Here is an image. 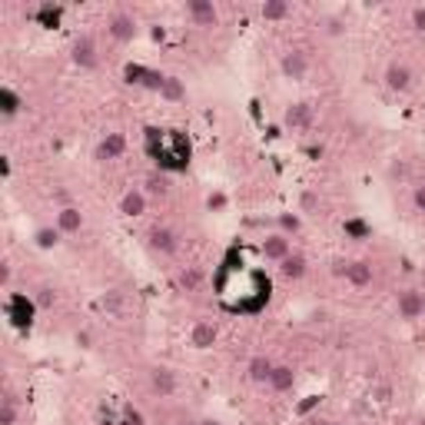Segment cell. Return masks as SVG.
I'll use <instances>...</instances> for the list:
<instances>
[{
    "label": "cell",
    "instance_id": "6da1fadb",
    "mask_svg": "<svg viewBox=\"0 0 425 425\" xmlns=\"http://www.w3.org/2000/svg\"><path fill=\"white\" fill-rule=\"evenodd\" d=\"M70 60H74L80 70H93V67H97V40H93L90 33L76 37L74 44H70Z\"/></svg>",
    "mask_w": 425,
    "mask_h": 425
},
{
    "label": "cell",
    "instance_id": "7a4b0ae2",
    "mask_svg": "<svg viewBox=\"0 0 425 425\" xmlns=\"http://www.w3.org/2000/svg\"><path fill=\"white\" fill-rule=\"evenodd\" d=\"M186 14H190V20L197 27H216L219 24V10H216L212 0H190L186 3Z\"/></svg>",
    "mask_w": 425,
    "mask_h": 425
},
{
    "label": "cell",
    "instance_id": "3957f363",
    "mask_svg": "<svg viewBox=\"0 0 425 425\" xmlns=\"http://www.w3.org/2000/svg\"><path fill=\"white\" fill-rule=\"evenodd\" d=\"M147 246H150L153 253H163V256H169V253H176L180 240H176V233H173L169 226H153L150 233H147Z\"/></svg>",
    "mask_w": 425,
    "mask_h": 425
},
{
    "label": "cell",
    "instance_id": "277c9868",
    "mask_svg": "<svg viewBox=\"0 0 425 425\" xmlns=\"http://www.w3.org/2000/svg\"><path fill=\"white\" fill-rule=\"evenodd\" d=\"M106 31H110V37H113L117 44H130V40L137 37V20L130 14H113L110 24H106Z\"/></svg>",
    "mask_w": 425,
    "mask_h": 425
},
{
    "label": "cell",
    "instance_id": "5b68a950",
    "mask_svg": "<svg viewBox=\"0 0 425 425\" xmlns=\"http://www.w3.org/2000/svg\"><path fill=\"white\" fill-rule=\"evenodd\" d=\"M123 150H126V137H123V133H106V137L97 143L93 160L106 163V160H117V156H123Z\"/></svg>",
    "mask_w": 425,
    "mask_h": 425
},
{
    "label": "cell",
    "instance_id": "8992f818",
    "mask_svg": "<svg viewBox=\"0 0 425 425\" xmlns=\"http://www.w3.org/2000/svg\"><path fill=\"white\" fill-rule=\"evenodd\" d=\"M385 90H392V93H406L412 87V70L406 67V63H389L385 67Z\"/></svg>",
    "mask_w": 425,
    "mask_h": 425
},
{
    "label": "cell",
    "instance_id": "52a82bcc",
    "mask_svg": "<svg viewBox=\"0 0 425 425\" xmlns=\"http://www.w3.org/2000/svg\"><path fill=\"white\" fill-rule=\"evenodd\" d=\"M279 70L289 80H303L309 74V60H306L303 50H289V53H283V60H279Z\"/></svg>",
    "mask_w": 425,
    "mask_h": 425
},
{
    "label": "cell",
    "instance_id": "ba28073f",
    "mask_svg": "<svg viewBox=\"0 0 425 425\" xmlns=\"http://www.w3.org/2000/svg\"><path fill=\"white\" fill-rule=\"evenodd\" d=\"M399 316H402V319L425 316V296H422V292H415V289L399 292Z\"/></svg>",
    "mask_w": 425,
    "mask_h": 425
},
{
    "label": "cell",
    "instance_id": "9c48e42d",
    "mask_svg": "<svg viewBox=\"0 0 425 425\" xmlns=\"http://www.w3.org/2000/svg\"><path fill=\"white\" fill-rule=\"evenodd\" d=\"M150 385H153V392L173 395L176 392V372L167 369V365H156V369H150Z\"/></svg>",
    "mask_w": 425,
    "mask_h": 425
},
{
    "label": "cell",
    "instance_id": "30bf717a",
    "mask_svg": "<svg viewBox=\"0 0 425 425\" xmlns=\"http://www.w3.org/2000/svg\"><path fill=\"white\" fill-rule=\"evenodd\" d=\"M120 212L130 216V219H133V216H143V212H147V193H143V190H126L120 197Z\"/></svg>",
    "mask_w": 425,
    "mask_h": 425
},
{
    "label": "cell",
    "instance_id": "8fae6325",
    "mask_svg": "<svg viewBox=\"0 0 425 425\" xmlns=\"http://www.w3.org/2000/svg\"><path fill=\"white\" fill-rule=\"evenodd\" d=\"M216 326L212 322H193V329H190V346L193 349H210L212 342H216Z\"/></svg>",
    "mask_w": 425,
    "mask_h": 425
},
{
    "label": "cell",
    "instance_id": "7c38bea8",
    "mask_svg": "<svg viewBox=\"0 0 425 425\" xmlns=\"http://www.w3.org/2000/svg\"><path fill=\"white\" fill-rule=\"evenodd\" d=\"M306 269H309V262H306V256H299V253H289V256L279 262V276H283V279H289V283L303 279Z\"/></svg>",
    "mask_w": 425,
    "mask_h": 425
},
{
    "label": "cell",
    "instance_id": "4fadbf2b",
    "mask_svg": "<svg viewBox=\"0 0 425 425\" xmlns=\"http://www.w3.org/2000/svg\"><path fill=\"white\" fill-rule=\"evenodd\" d=\"M283 123H286L289 130H306V126L312 123V106H309V103H292L286 110Z\"/></svg>",
    "mask_w": 425,
    "mask_h": 425
},
{
    "label": "cell",
    "instance_id": "5bb4252c",
    "mask_svg": "<svg viewBox=\"0 0 425 425\" xmlns=\"http://www.w3.org/2000/svg\"><path fill=\"white\" fill-rule=\"evenodd\" d=\"M57 229L60 233H80L83 229V212L76 206H60L57 210Z\"/></svg>",
    "mask_w": 425,
    "mask_h": 425
},
{
    "label": "cell",
    "instance_id": "9a60e30c",
    "mask_svg": "<svg viewBox=\"0 0 425 425\" xmlns=\"http://www.w3.org/2000/svg\"><path fill=\"white\" fill-rule=\"evenodd\" d=\"M273 369H276L273 359H266V356H253L249 365H246V376H249V382H269Z\"/></svg>",
    "mask_w": 425,
    "mask_h": 425
},
{
    "label": "cell",
    "instance_id": "2e32d148",
    "mask_svg": "<svg viewBox=\"0 0 425 425\" xmlns=\"http://www.w3.org/2000/svg\"><path fill=\"white\" fill-rule=\"evenodd\" d=\"M346 279H349L356 289L372 286V262H365V259H356V262H349V273H346Z\"/></svg>",
    "mask_w": 425,
    "mask_h": 425
},
{
    "label": "cell",
    "instance_id": "e0dca14e",
    "mask_svg": "<svg viewBox=\"0 0 425 425\" xmlns=\"http://www.w3.org/2000/svg\"><path fill=\"white\" fill-rule=\"evenodd\" d=\"M262 256L273 259V262H283V259L289 256V240L283 236V233H276V236H269V240H262Z\"/></svg>",
    "mask_w": 425,
    "mask_h": 425
},
{
    "label": "cell",
    "instance_id": "ac0fdd59",
    "mask_svg": "<svg viewBox=\"0 0 425 425\" xmlns=\"http://www.w3.org/2000/svg\"><path fill=\"white\" fill-rule=\"evenodd\" d=\"M296 385V372H292V365H276L273 376H269V389L273 392H289Z\"/></svg>",
    "mask_w": 425,
    "mask_h": 425
},
{
    "label": "cell",
    "instance_id": "d6986e66",
    "mask_svg": "<svg viewBox=\"0 0 425 425\" xmlns=\"http://www.w3.org/2000/svg\"><path fill=\"white\" fill-rule=\"evenodd\" d=\"M160 97L169 100V103H180V100H186V83H183L180 76H167L163 87H160Z\"/></svg>",
    "mask_w": 425,
    "mask_h": 425
},
{
    "label": "cell",
    "instance_id": "ffe728a7",
    "mask_svg": "<svg viewBox=\"0 0 425 425\" xmlns=\"http://www.w3.org/2000/svg\"><path fill=\"white\" fill-rule=\"evenodd\" d=\"M60 229L57 226H37V233H33V243H37V249H57L60 246Z\"/></svg>",
    "mask_w": 425,
    "mask_h": 425
},
{
    "label": "cell",
    "instance_id": "44dd1931",
    "mask_svg": "<svg viewBox=\"0 0 425 425\" xmlns=\"http://www.w3.org/2000/svg\"><path fill=\"white\" fill-rule=\"evenodd\" d=\"M143 193H147V197L163 199L169 193V176L167 173H150V176H147V186H143Z\"/></svg>",
    "mask_w": 425,
    "mask_h": 425
},
{
    "label": "cell",
    "instance_id": "7402d4cb",
    "mask_svg": "<svg viewBox=\"0 0 425 425\" xmlns=\"http://www.w3.org/2000/svg\"><path fill=\"white\" fill-rule=\"evenodd\" d=\"M259 14H262V20H286L289 3L286 0H266V3L259 7Z\"/></svg>",
    "mask_w": 425,
    "mask_h": 425
},
{
    "label": "cell",
    "instance_id": "603a6c76",
    "mask_svg": "<svg viewBox=\"0 0 425 425\" xmlns=\"http://www.w3.org/2000/svg\"><path fill=\"white\" fill-rule=\"evenodd\" d=\"M17 415H20L17 412V399L7 392L0 399V425H17Z\"/></svg>",
    "mask_w": 425,
    "mask_h": 425
},
{
    "label": "cell",
    "instance_id": "cb8c5ba5",
    "mask_svg": "<svg viewBox=\"0 0 425 425\" xmlns=\"http://www.w3.org/2000/svg\"><path fill=\"white\" fill-rule=\"evenodd\" d=\"M176 283H180V289L193 292V289H199V283H203V273H199L197 266H186V269L176 276Z\"/></svg>",
    "mask_w": 425,
    "mask_h": 425
},
{
    "label": "cell",
    "instance_id": "d4e9b609",
    "mask_svg": "<svg viewBox=\"0 0 425 425\" xmlns=\"http://www.w3.org/2000/svg\"><path fill=\"white\" fill-rule=\"evenodd\" d=\"M322 33H326V37H342V33H346V20L329 14L326 20H322Z\"/></svg>",
    "mask_w": 425,
    "mask_h": 425
},
{
    "label": "cell",
    "instance_id": "484cf974",
    "mask_svg": "<svg viewBox=\"0 0 425 425\" xmlns=\"http://www.w3.org/2000/svg\"><path fill=\"white\" fill-rule=\"evenodd\" d=\"M0 106H3V117H14L17 110H20V97L3 87V90H0Z\"/></svg>",
    "mask_w": 425,
    "mask_h": 425
},
{
    "label": "cell",
    "instance_id": "4316f807",
    "mask_svg": "<svg viewBox=\"0 0 425 425\" xmlns=\"http://www.w3.org/2000/svg\"><path fill=\"white\" fill-rule=\"evenodd\" d=\"M279 229H283V236L286 233H299V216L296 212H279Z\"/></svg>",
    "mask_w": 425,
    "mask_h": 425
},
{
    "label": "cell",
    "instance_id": "83f0119b",
    "mask_svg": "<svg viewBox=\"0 0 425 425\" xmlns=\"http://www.w3.org/2000/svg\"><path fill=\"white\" fill-rule=\"evenodd\" d=\"M299 210L303 212H316L319 210V197L312 193V190H303V193H299Z\"/></svg>",
    "mask_w": 425,
    "mask_h": 425
},
{
    "label": "cell",
    "instance_id": "f1b7e54d",
    "mask_svg": "<svg viewBox=\"0 0 425 425\" xmlns=\"http://www.w3.org/2000/svg\"><path fill=\"white\" fill-rule=\"evenodd\" d=\"M53 303H57V289H50V286L37 289V306H40V309H50Z\"/></svg>",
    "mask_w": 425,
    "mask_h": 425
},
{
    "label": "cell",
    "instance_id": "f546056e",
    "mask_svg": "<svg viewBox=\"0 0 425 425\" xmlns=\"http://www.w3.org/2000/svg\"><path fill=\"white\" fill-rule=\"evenodd\" d=\"M120 425H147L143 422V415H140L133 406H123V419H120Z\"/></svg>",
    "mask_w": 425,
    "mask_h": 425
},
{
    "label": "cell",
    "instance_id": "4dcf8cb0",
    "mask_svg": "<svg viewBox=\"0 0 425 425\" xmlns=\"http://www.w3.org/2000/svg\"><path fill=\"white\" fill-rule=\"evenodd\" d=\"M100 306H103V309H110V312H120L123 296H120V292H106L103 299H100Z\"/></svg>",
    "mask_w": 425,
    "mask_h": 425
},
{
    "label": "cell",
    "instance_id": "1f68e13d",
    "mask_svg": "<svg viewBox=\"0 0 425 425\" xmlns=\"http://www.w3.org/2000/svg\"><path fill=\"white\" fill-rule=\"evenodd\" d=\"M412 203H415L419 212H425V183H419V186L412 190Z\"/></svg>",
    "mask_w": 425,
    "mask_h": 425
},
{
    "label": "cell",
    "instance_id": "d6a6232c",
    "mask_svg": "<svg viewBox=\"0 0 425 425\" xmlns=\"http://www.w3.org/2000/svg\"><path fill=\"white\" fill-rule=\"evenodd\" d=\"M412 27L425 33V7H415V10H412Z\"/></svg>",
    "mask_w": 425,
    "mask_h": 425
},
{
    "label": "cell",
    "instance_id": "836d02e7",
    "mask_svg": "<svg viewBox=\"0 0 425 425\" xmlns=\"http://www.w3.org/2000/svg\"><path fill=\"white\" fill-rule=\"evenodd\" d=\"M206 206H210V210H223V206H226V197H223V193H212V197L206 199Z\"/></svg>",
    "mask_w": 425,
    "mask_h": 425
},
{
    "label": "cell",
    "instance_id": "e575fe53",
    "mask_svg": "<svg viewBox=\"0 0 425 425\" xmlns=\"http://www.w3.org/2000/svg\"><path fill=\"white\" fill-rule=\"evenodd\" d=\"M346 273H349V262L335 259V262H333V276H346Z\"/></svg>",
    "mask_w": 425,
    "mask_h": 425
},
{
    "label": "cell",
    "instance_id": "d590c367",
    "mask_svg": "<svg viewBox=\"0 0 425 425\" xmlns=\"http://www.w3.org/2000/svg\"><path fill=\"white\" fill-rule=\"evenodd\" d=\"M0 283L10 286V262H0Z\"/></svg>",
    "mask_w": 425,
    "mask_h": 425
},
{
    "label": "cell",
    "instance_id": "8d00e7d4",
    "mask_svg": "<svg viewBox=\"0 0 425 425\" xmlns=\"http://www.w3.org/2000/svg\"><path fill=\"white\" fill-rule=\"evenodd\" d=\"M372 395H376L379 402H385V399H389V385H376V389H372Z\"/></svg>",
    "mask_w": 425,
    "mask_h": 425
},
{
    "label": "cell",
    "instance_id": "74e56055",
    "mask_svg": "<svg viewBox=\"0 0 425 425\" xmlns=\"http://www.w3.org/2000/svg\"><path fill=\"white\" fill-rule=\"evenodd\" d=\"M389 176H406V167H402V163L395 160L392 167H389Z\"/></svg>",
    "mask_w": 425,
    "mask_h": 425
},
{
    "label": "cell",
    "instance_id": "f35d334b",
    "mask_svg": "<svg viewBox=\"0 0 425 425\" xmlns=\"http://www.w3.org/2000/svg\"><path fill=\"white\" fill-rule=\"evenodd\" d=\"M76 342L80 346H90V333H76Z\"/></svg>",
    "mask_w": 425,
    "mask_h": 425
},
{
    "label": "cell",
    "instance_id": "ab89813d",
    "mask_svg": "<svg viewBox=\"0 0 425 425\" xmlns=\"http://www.w3.org/2000/svg\"><path fill=\"white\" fill-rule=\"evenodd\" d=\"M197 425H223L219 419H203V422H197Z\"/></svg>",
    "mask_w": 425,
    "mask_h": 425
},
{
    "label": "cell",
    "instance_id": "60d3db41",
    "mask_svg": "<svg viewBox=\"0 0 425 425\" xmlns=\"http://www.w3.org/2000/svg\"><path fill=\"white\" fill-rule=\"evenodd\" d=\"M326 425H342V422H326Z\"/></svg>",
    "mask_w": 425,
    "mask_h": 425
}]
</instances>
